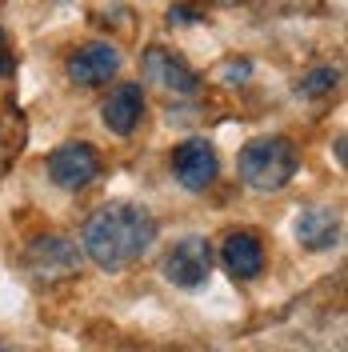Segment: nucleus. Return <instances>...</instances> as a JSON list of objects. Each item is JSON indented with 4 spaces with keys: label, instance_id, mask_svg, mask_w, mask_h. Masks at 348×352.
<instances>
[{
    "label": "nucleus",
    "instance_id": "1",
    "mask_svg": "<svg viewBox=\"0 0 348 352\" xmlns=\"http://www.w3.org/2000/svg\"><path fill=\"white\" fill-rule=\"evenodd\" d=\"M156 241V220L144 204H129V200H112L100 204L80 228V248L96 268L105 272H120L136 264Z\"/></svg>",
    "mask_w": 348,
    "mask_h": 352
},
{
    "label": "nucleus",
    "instance_id": "13",
    "mask_svg": "<svg viewBox=\"0 0 348 352\" xmlns=\"http://www.w3.org/2000/svg\"><path fill=\"white\" fill-rule=\"evenodd\" d=\"M248 72H252V68H248V60H228V65H220V80H224V85H244V76H248Z\"/></svg>",
    "mask_w": 348,
    "mask_h": 352
},
{
    "label": "nucleus",
    "instance_id": "9",
    "mask_svg": "<svg viewBox=\"0 0 348 352\" xmlns=\"http://www.w3.org/2000/svg\"><path fill=\"white\" fill-rule=\"evenodd\" d=\"M140 116H144V88L136 85V80L116 85L109 96H105V104H100V120H105V129L116 132V136H129V132L140 124Z\"/></svg>",
    "mask_w": 348,
    "mask_h": 352
},
{
    "label": "nucleus",
    "instance_id": "6",
    "mask_svg": "<svg viewBox=\"0 0 348 352\" xmlns=\"http://www.w3.org/2000/svg\"><path fill=\"white\" fill-rule=\"evenodd\" d=\"M24 264L41 280H61V276H72L80 268V252L65 236H36V241L24 248Z\"/></svg>",
    "mask_w": 348,
    "mask_h": 352
},
{
    "label": "nucleus",
    "instance_id": "4",
    "mask_svg": "<svg viewBox=\"0 0 348 352\" xmlns=\"http://www.w3.org/2000/svg\"><path fill=\"white\" fill-rule=\"evenodd\" d=\"M96 176H100V156L85 140H68V144L48 153V180L65 192H80Z\"/></svg>",
    "mask_w": 348,
    "mask_h": 352
},
{
    "label": "nucleus",
    "instance_id": "14",
    "mask_svg": "<svg viewBox=\"0 0 348 352\" xmlns=\"http://www.w3.org/2000/svg\"><path fill=\"white\" fill-rule=\"evenodd\" d=\"M4 68H8V56H4V52H0V72H4Z\"/></svg>",
    "mask_w": 348,
    "mask_h": 352
},
{
    "label": "nucleus",
    "instance_id": "8",
    "mask_svg": "<svg viewBox=\"0 0 348 352\" xmlns=\"http://www.w3.org/2000/svg\"><path fill=\"white\" fill-rule=\"evenodd\" d=\"M144 80L160 85L164 92H176V96H193L196 88H200V76L180 56H173L168 48H160V44H153L144 52Z\"/></svg>",
    "mask_w": 348,
    "mask_h": 352
},
{
    "label": "nucleus",
    "instance_id": "15",
    "mask_svg": "<svg viewBox=\"0 0 348 352\" xmlns=\"http://www.w3.org/2000/svg\"><path fill=\"white\" fill-rule=\"evenodd\" d=\"M213 4H232V0H213Z\"/></svg>",
    "mask_w": 348,
    "mask_h": 352
},
{
    "label": "nucleus",
    "instance_id": "2",
    "mask_svg": "<svg viewBox=\"0 0 348 352\" xmlns=\"http://www.w3.org/2000/svg\"><path fill=\"white\" fill-rule=\"evenodd\" d=\"M240 180L257 192H281L292 184V176L301 168V153L292 140L284 136H257L240 148Z\"/></svg>",
    "mask_w": 348,
    "mask_h": 352
},
{
    "label": "nucleus",
    "instance_id": "11",
    "mask_svg": "<svg viewBox=\"0 0 348 352\" xmlns=\"http://www.w3.org/2000/svg\"><path fill=\"white\" fill-rule=\"evenodd\" d=\"M220 256H224V268L232 272V280H257L264 272V244L252 232H244V228L224 236Z\"/></svg>",
    "mask_w": 348,
    "mask_h": 352
},
{
    "label": "nucleus",
    "instance_id": "7",
    "mask_svg": "<svg viewBox=\"0 0 348 352\" xmlns=\"http://www.w3.org/2000/svg\"><path fill=\"white\" fill-rule=\"evenodd\" d=\"M116 68H120V52H116V44L92 41V44L76 48V52L68 56V80L92 88V85H105L109 76H116Z\"/></svg>",
    "mask_w": 348,
    "mask_h": 352
},
{
    "label": "nucleus",
    "instance_id": "17",
    "mask_svg": "<svg viewBox=\"0 0 348 352\" xmlns=\"http://www.w3.org/2000/svg\"><path fill=\"white\" fill-rule=\"evenodd\" d=\"M0 44H4V28H0Z\"/></svg>",
    "mask_w": 348,
    "mask_h": 352
},
{
    "label": "nucleus",
    "instance_id": "5",
    "mask_svg": "<svg viewBox=\"0 0 348 352\" xmlns=\"http://www.w3.org/2000/svg\"><path fill=\"white\" fill-rule=\"evenodd\" d=\"M220 173V156L217 148L208 144V140H184V144H176L173 148V176L180 188H188V192H204Z\"/></svg>",
    "mask_w": 348,
    "mask_h": 352
},
{
    "label": "nucleus",
    "instance_id": "3",
    "mask_svg": "<svg viewBox=\"0 0 348 352\" xmlns=\"http://www.w3.org/2000/svg\"><path fill=\"white\" fill-rule=\"evenodd\" d=\"M160 272H164L168 285L184 288V292L208 285V272H213V244L204 241V236H184V241H176L173 248L164 252Z\"/></svg>",
    "mask_w": 348,
    "mask_h": 352
},
{
    "label": "nucleus",
    "instance_id": "16",
    "mask_svg": "<svg viewBox=\"0 0 348 352\" xmlns=\"http://www.w3.org/2000/svg\"><path fill=\"white\" fill-rule=\"evenodd\" d=\"M0 352H17V349H4V344H0Z\"/></svg>",
    "mask_w": 348,
    "mask_h": 352
},
{
    "label": "nucleus",
    "instance_id": "12",
    "mask_svg": "<svg viewBox=\"0 0 348 352\" xmlns=\"http://www.w3.org/2000/svg\"><path fill=\"white\" fill-rule=\"evenodd\" d=\"M336 80H340V68H312L308 76H301L296 80V96L301 100H320V96H328L332 88H336Z\"/></svg>",
    "mask_w": 348,
    "mask_h": 352
},
{
    "label": "nucleus",
    "instance_id": "10",
    "mask_svg": "<svg viewBox=\"0 0 348 352\" xmlns=\"http://www.w3.org/2000/svg\"><path fill=\"white\" fill-rule=\"evenodd\" d=\"M292 232H296L301 248H308V252H328V248H336V244H340L345 224H340V212L312 204V208H305L301 217L292 220Z\"/></svg>",
    "mask_w": 348,
    "mask_h": 352
}]
</instances>
